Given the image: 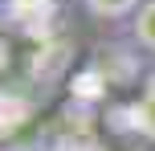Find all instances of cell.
Masks as SVG:
<instances>
[{"mask_svg":"<svg viewBox=\"0 0 155 151\" xmlns=\"http://www.w3.org/2000/svg\"><path fill=\"white\" fill-rule=\"evenodd\" d=\"M123 37L135 53H143L147 61H155V0H143L139 12L123 25Z\"/></svg>","mask_w":155,"mask_h":151,"instance_id":"cell-3","label":"cell"},{"mask_svg":"<svg viewBox=\"0 0 155 151\" xmlns=\"http://www.w3.org/2000/svg\"><path fill=\"white\" fill-rule=\"evenodd\" d=\"M143 0H78V8H82V16L90 25H102V29H118L123 33V25L131 21L135 12H139Z\"/></svg>","mask_w":155,"mask_h":151,"instance_id":"cell-2","label":"cell"},{"mask_svg":"<svg viewBox=\"0 0 155 151\" xmlns=\"http://www.w3.org/2000/svg\"><path fill=\"white\" fill-rule=\"evenodd\" d=\"M123 123H127V135H135L139 143L155 147V61L139 78V90H135V98L127 102Z\"/></svg>","mask_w":155,"mask_h":151,"instance_id":"cell-1","label":"cell"},{"mask_svg":"<svg viewBox=\"0 0 155 151\" xmlns=\"http://www.w3.org/2000/svg\"><path fill=\"white\" fill-rule=\"evenodd\" d=\"M151 151H155V147H151Z\"/></svg>","mask_w":155,"mask_h":151,"instance_id":"cell-4","label":"cell"}]
</instances>
